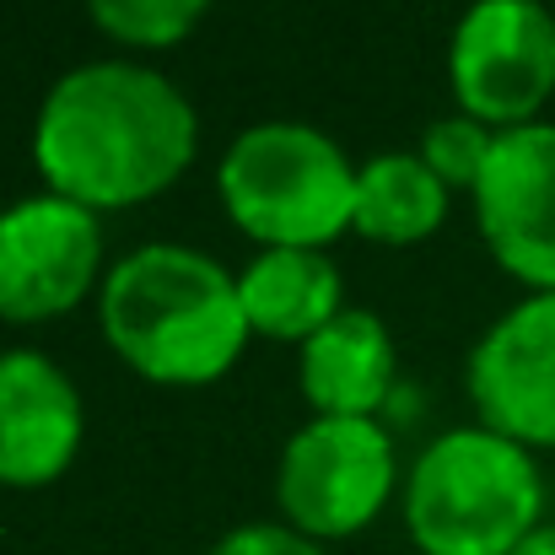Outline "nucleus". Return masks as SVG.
<instances>
[{"instance_id":"423d86ee","label":"nucleus","mask_w":555,"mask_h":555,"mask_svg":"<svg viewBox=\"0 0 555 555\" xmlns=\"http://www.w3.org/2000/svg\"><path fill=\"white\" fill-rule=\"evenodd\" d=\"M448 76L469 119L534 125L555 92V16L540 0H475L453 33Z\"/></svg>"},{"instance_id":"39448f33","label":"nucleus","mask_w":555,"mask_h":555,"mask_svg":"<svg viewBox=\"0 0 555 555\" xmlns=\"http://www.w3.org/2000/svg\"><path fill=\"white\" fill-rule=\"evenodd\" d=\"M393 491V442L377 421L319 415L281 453V513L308 540H351Z\"/></svg>"},{"instance_id":"7ed1b4c3","label":"nucleus","mask_w":555,"mask_h":555,"mask_svg":"<svg viewBox=\"0 0 555 555\" xmlns=\"http://www.w3.org/2000/svg\"><path fill=\"white\" fill-rule=\"evenodd\" d=\"M545 480L529 448L491 426L437 437L404 486V529L421 555H513L545 524Z\"/></svg>"},{"instance_id":"4468645a","label":"nucleus","mask_w":555,"mask_h":555,"mask_svg":"<svg viewBox=\"0 0 555 555\" xmlns=\"http://www.w3.org/2000/svg\"><path fill=\"white\" fill-rule=\"evenodd\" d=\"M210 0H87L92 22L135 49H168L194 33V22L205 16Z\"/></svg>"},{"instance_id":"f8f14e48","label":"nucleus","mask_w":555,"mask_h":555,"mask_svg":"<svg viewBox=\"0 0 555 555\" xmlns=\"http://www.w3.org/2000/svg\"><path fill=\"white\" fill-rule=\"evenodd\" d=\"M237 297L254 335L270 340H313L330 319H340V270L324 259V248H264L243 275Z\"/></svg>"},{"instance_id":"9d476101","label":"nucleus","mask_w":555,"mask_h":555,"mask_svg":"<svg viewBox=\"0 0 555 555\" xmlns=\"http://www.w3.org/2000/svg\"><path fill=\"white\" fill-rule=\"evenodd\" d=\"M81 393L43 351L0 357V486L38 491L60 480L81 448Z\"/></svg>"},{"instance_id":"f03ea898","label":"nucleus","mask_w":555,"mask_h":555,"mask_svg":"<svg viewBox=\"0 0 555 555\" xmlns=\"http://www.w3.org/2000/svg\"><path fill=\"white\" fill-rule=\"evenodd\" d=\"M103 335L152 383H216L248 346V313L237 281L179 243H146L125 254L103 281Z\"/></svg>"},{"instance_id":"1a4fd4ad","label":"nucleus","mask_w":555,"mask_h":555,"mask_svg":"<svg viewBox=\"0 0 555 555\" xmlns=\"http://www.w3.org/2000/svg\"><path fill=\"white\" fill-rule=\"evenodd\" d=\"M469 399L480 426L518 448H555V292L507 308L469 351Z\"/></svg>"},{"instance_id":"f257e3e1","label":"nucleus","mask_w":555,"mask_h":555,"mask_svg":"<svg viewBox=\"0 0 555 555\" xmlns=\"http://www.w3.org/2000/svg\"><path fill=\"white\" fill-rule=\"evenodd\" d=\"M194 141V108L163 70L98 60L49 87L33 125V163L49 194L87 210H125L179 184Z\"/></svg>"},{"instance_id":"2eb2a0df","label":"nucleus","mask_w":555,"mask_h":555,"mask_svg":"<svg viewBox=\"0 0 555 555\" xmlns=\"http://www.w3.org/2000/svg\"><path fill=\"white\" fill-rule=\"evenodd\" d=\"M496 146V130L459 114V119H437L426 135H421V163L442 179L448 189H475L486 173V157Z\"/></svg>"},{"instance_id":"6e6552de","label":"nucleus","mask_w":555,"mask_h":555,"mask_svg":"<svg viewBox=\"0 0 555 555\" xmlns=\"http://www.w3.org/2000/svg\"><path fill=\"white\" fill-rule=\"evenodd\" d=\"M469 194L491 259L513 281L555 292V125L534 119L496 130L486 173Z\"/></svg>"},{"instance_id":"dca6fc26","label":"nucleus","mask_w":555,"mask_h":555,"mask_svg":"<svg viewBox=\"0 0 555 555\" xmlns=\"http://www.w3.org/2000/svg\"><path fill=\"white\" fill-rule=\"evenodd\" d=\"M210 555H324V551H319V540L297 534L292 524H286V529H281V524H243V529H232Z\"/></svg>"},{"instance_id":"9b49d317","label":"nucleus","mask_w":555,"mask_h":555,"mask_svg":"<svg viewBox=\"0 0 555 555\" xmlns=\"http://www.w3.org/2000/svg\"><path fill=\"white\" fill-rule=\"evenodd\" d=\"M302 393L319 415L372 421L393 388V335L367 308H346L302 346Z\"/></svg>"},{"instance_id":"ddd939ff","label":"nucleus","mask_w":555,"mask_h":555,"mask_svg":"<svg viewBox=\"0 0 555 555\" xmlns=\"http://www.w3.org/2000/svg\"><path fill=\"white\" fill-rule=\"evenodd\" d=\"M448 216V184L421 157H372L357 173V216L351 227L372 243H421Z\"/></svg>"},{"instance_id":"0eeeda50","label":"nucleus","mask_w":555,"mask_h":555,"mask_svg":"<svg viewBox=\"0 0 555 555\" xmlns=\"http://www.w3.org/2000/svg\"><path fill=\"white\" fill-rule=\"evenodd\" d=\"M98 259V210L65 194H33L0 210V319L43 324L70 313L92 292Z\"/></svg>"},{"instance_id":"f3484780","label":"nucleus","mask_w":555,"mask_h":555,"mask_svg":"<svg viewBox=\"0 0 555 555\" xmlns=\"http://www.w3.org/2000/svg\"><path fill=\"white\" fill-rule=\"evenodd\" d=\"M513 555H555V524H545L540 534H529V540H524Z\"/></svg>"},{"instance_id":"20e7f679","label":"nucleus","mask_w":555,"mask_h":555,"mask_svg":"<svg viewBox=\"0 0 555 555\" xmlns=\"http://www.w3.org/2000/svg\"><path fill=\"white\" fill-rule=\"evenodd\" d=\"M221 205L264 248H324L357 216V173L313 125H254L221 157Z\"/></svg>"}]
</instances>
